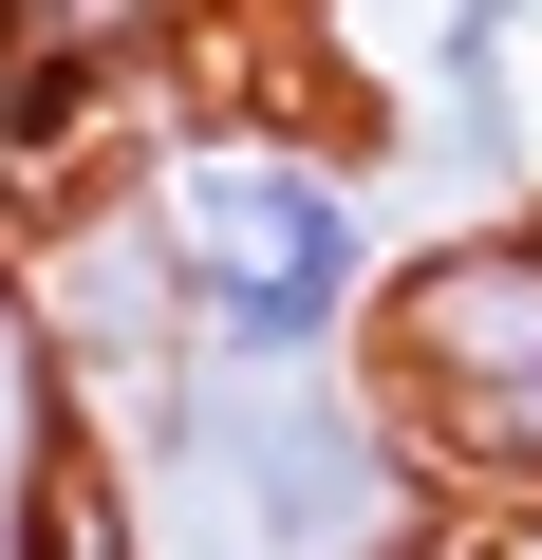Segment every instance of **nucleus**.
Returning <instances> with one entry per match:
<instances>
[{
    "mask_svg": "<svg viewBox=\"0 0 542 560\" xmlns=\"http://www.w3.org/2000/svg\"><path fill=\"white\" fill-rule=\"evenodd\" d=\"M131 261H150V318L187 374H337L393 300L374 187L300 131H187L131 206Z\"/></svg>",
    "mask_w": 542,
    "mask_h": 560,
    "instance_id": "nucleus-1",
    "label": "nucleus"
},
{
    "mask_svg": "<svg viewBox=\"0 0 542 560\" xmlns=\"http://www.w3.org/2000/svg\"><path fill=\"white\" fill-rule=\"evenodd\" d=\"M374 355H393L374 411L412 430V467L542 504V224H449L430 261H393Z\"/></svg>",
    "mask_w": 542,
    "mask_h": 560,
    "instance_id": "nucleus-2",
    "label": "nucleus"
},
{
    "mask_svg": "<svg viewBox=\"0 0 542 560\" xmlns=\"http://www.w3.org/2000/svg\"><path fill=\"white\" fill-rule=\"evenodd\" d=\"M505 560H542V541H505Z\"/></svg>",
    "mask_w": 542,
    "mask_h": 560,
    "instance_id": "nucleus-3",
    "label": "nucleus"
}]
</instances>
